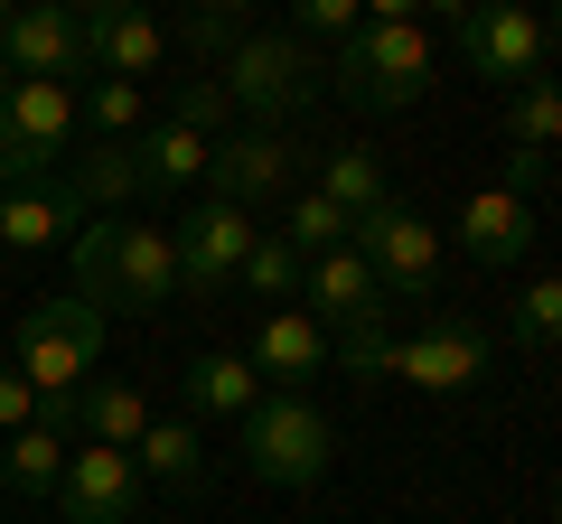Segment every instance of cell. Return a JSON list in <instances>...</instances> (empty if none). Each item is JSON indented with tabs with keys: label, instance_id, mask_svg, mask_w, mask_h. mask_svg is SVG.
<instances>
[{
	"label": "cell",
	"instance_id": "6da1fadb",
	"mask_svg": "<svg viewBox=\"0 0 562 524\" xmlns=\"http://www.w3.org/2000/svg\"><path fill=\"white\" fill-rule=\"evenodd\" d=\"M441 57H431V29H422V0H375L366 29L328 57V84H338L357 113H403V103L431 94Z\"/></svg>",
	"mask_w": 562,
	"mask_h": 524
},
{
	"label": "cell",
	"instance_id": "7a4b0ae2",
	"mask_svg": "<svg viewBox=\"0 0 562 524\" xmlns=\"http://www.w3.org/2000/svg\"><path fill=\"white\" fill-rule=\"evenodd\" d=\"M328 365H347L357 384H422V394H479L487 384V328L479 319H460V309H431V319L413 328V338H338V356Z\"/></svg>",
	"mask_w": 562,
	"mask_h": 524
},
{
	"label": "cell",
	"instance_id": "3957f363",
	"mask_svg": "<svg viewBox=\"0 0 562 524\" xmlns=\"http://www.w3.org/2000/svg\"><path fill=\"white\" fill-rule=\"evenodd\" d=\"M216 84H225V103H235V122H254V132H281L291 113H310V103H319L328 66L310 57L291 29H254V38H244L235 57L216 66Z\"/></svg>",
	"mask_w": 562,
	"mask_h": 524
},
{
	"label": "cell",
	"instance_id": "277c9868",
	"mask_svg": "<svg viewBox=\"0 0 562 524\" xmlns=\"http://www.w3.org/2000/svg\"><path fill=\"white\" fill-rule=\"evenodd\" d=\"M85 84H38V76H10L0 94V187H38L57 179V160H76L85 141Z\"/></svg>",
	"mask_w": 562,
	"mask_h": 524
},
{
	"label": "cell",
	"instance_id": "5b68a950",
	"mask_svg": "<svg viewBox=\"0 0 562 524\" xmlns=\"http://www.w3.org/2000/svg\"><path fill=\"white\" fill-rule=\"evenodd\" d=\"M103 338H113V319L66 291V300H38L20 319V356H10V365H20V384L38 394V403H57V394H85V384H94Z\"/></svg>",
	"mask_w": 562,
	"mask_h": 524
},
{
	"label": "cell",
	"instance_id": "8992f818",
	"mask_svg": "<svg viewBox=\"0 0 562 524\" xmlns=\"http://www.w3.org/2000/svg\"><path fill=\"white\" fill-rule=\"evenodd\" d=\"M235 431H244V468L262 487H319L328 459H338V431H328V412L310 394H262Z\"/></svg>",
	"mask_w": 562,
	"mask_h": 524
},
{
	"label": "cell",
	"instance_id": "52a82bcc",
	"mask_svg": "<svg viewBox=\"0 0 562 524\" xmlns=\"http://www.w3.org/2000/svg\"><path fill=\"white\" fill-rule=\"evenodd\" d=\"M347 243H357V262L384 282V300H431L441 291V225L422 216V206H403V197L366 206Z\"/></svg>",
	"mask_w": 562,
	"mask_h": 524
},
{
	"label": "cell",
	"instance_id": "ba28073f",
	"mask_svg": "<svg viewBox=\"0 0 562 524\" xmlns=\"http://www.w3.org/2000/svg\"><path fill=\"white\" fill-rule=\"evenodd\" d=\"M301 160L310 150L291 141V132H254V122H235L216 150H206V197L225 206H281V197H301Z\"/></svg>",
	"mask_w": 562,
	"mask_h": 524
},
{
	"label": "cell",
	"instance_id": "9c48e42d",
	"mask_svg": "<svg viewBox=\"0 0 562 524\" xmlns=\"http://www.w3.org/2000/svg\"><path fill=\"white\" fill-rule=\"evenodd\" d=\"M169 235H179V300H225L244 282V253L262 243V225L225 197H198Z\"/></svg>",
	"mask_w": 562,
	"mask_h": 524
},
{
	"label": "cell",
	"instance_id": "30bf717a",
	"mask_svg": "<svg viewBox=\"0 0 562 524\" xmlns=\"http://www.w3.org/2000/svg\"><path fill=\"white\" fill-rule=\"evenodd\" d=\"M450 38H460V66H469V76H479V84H506V94H516V84H535L543 57H553V47H543V20H535V10H516V0L469 10Z\"/></svg>",
	"mask_w": 562,
	"mask_h": 524
},
{
	"label": "cell",
	"instance_id": "8fae6325",
	"mask_svg": "<svg viewBox=\"0 0 562 524\" xmlns=\"http://www.w3.org/2000/svg\"><path fill=\"white\" fill-rule=\"evenodd\" d=\"M0 66H10V76H38V84H76V76H94V47H85V10H76V0H38V10H10V29H0Z\"/></svg>",
	"mask_w": 562,
	"mask_h": 524
},
{
	"label": "cell",
	"instance_id": "7c38bea8",
	"mask_svg": "<svg viewBox=\"0 0 562 524\" xmlns=\"http://www.w3.org/2000/svg\"><path fill=\"white\" fill-rule=\"evenodd\" d=\"M301 300H310V319H319L328 338H375V328H384V282L357 262V243H338V253H310Z\"/></svg>",
	"mask_w": 562,
	"mask_h": 524
},
{
	"label": "cell",
	"instance_id": "4fadbf2b",
	"mask_svg": "<svg viewBox=\"0 0 562 524\" xmlns=\"http://www.w3.org/2000/svg\"><path fill=\"white\" fill-rule=\"evenodd\" d=\"M85 47H94V76H113V84H150L169 66V29L140 0H94L85 10Z\"/></svg>",
	"mask_w": 562,
	"mask_h": 524
},
{
	"label": "cell",
	"instance_id": "5bb4252c",
	"mask_svg": "<svg viewBox=\"0 0 562 524\" xmlns=\"http://www.w3.org/2000/svg\"><path fill=\"white\" fill-rule=\"evenodd\" d=\"M328 356H338V338H328L310 309H262V328H254L262 394H310V375H328Z\"/></svg>",
	"mask_w": 562,
	"mask_h": 524
},
{
	"label": "cell",
	"instance_id": "9a60e30c",
	"mask_svg": "<svg viewBox=\"0 0 562 524\" xmlns=\"http://www.w3.org/2000/svg\"><path fill=\"white\" fill-rule=\"evenodd\" d=\"M132 505H140L132 449H85L76 441V459H66V478H57V515L66 524H132Z\"/></svg>",
	"mask_w": 562,
	"mask_h": 524
},
{
	"label": "cell",
	"instance_id": "2e32d148",
	"mask_svg": "<svg viewBox=\"0 0 562 524\" xmlns=\"http://www.w3.org/2000/svg\"><path fill=\"white\" fill-rule=\"evenodd\" d=\"M179 300V235L169 225H132L122 216V243H113V309L150 319V309Z\"/></svg>",
	"mask_w": 562,
	"mask_h": 524
},
{
	"label": "cell",
	"instance_id": "e0dca14e",
	"mask_svg": "<svg viewBox=\"0 0 562 524\" xmlns=\"http://www.w3.org/2000/svg\"><path fill=\"white\" fill-rule=\"evenodd\" d=\"M450 235L469 243V262H525L535 235H543V216H535V197H516V187H469L460 216H450Z\"/></svg>",
	"mask_w": 562,
	"mask_h": 524
},
{
	"label": "cell",
	"instance_id": "ac0fdd59",
	"mask_svg": "<svg viewBox=\"0 0 562 524\" xmlns=\"http://www.w3.org/2000/svg\"><path fill=\"white\" fill-rule=\"evenodd\" d=\"M85 225V197L66 179H38V187H0V253H57L66 235Z\"/></svg>",
	"mask_w": 562,
	"mask_h": 524
},
{
	"label": "cell",
	"instance_id": "d6986e66",
	"mask_svg": "<svg viewBox=\"0 0 562 524\" xmlns=\"http://www.w3.org/2000/svg\"><path fill=\"white\" fill-rule=\"evenodd\" d=\"M179 394H188V422H244V412L262 403V375H254V356H235V346H206V356H188Z\"/></svg>",
	"mask_w": 562,
	"mask_h": 524
},
{
	"label": "cell",
	"instance_id": "ffe728a7",
	"mask_svg": "<svg viewBox=\"0 0 562 524\" xmlns=\"http://www.w3.org/2000/svg\"><path fill=\"white\" fill-rule=\"evenodd\" d=\"M140 431H150V394H140L132 375H94L76 394V441L85 449H132Z\"/></svg>",
	"mask_w": 562,
	"mask_h": 524
},
{
	"label": "cell",
	"instance_id": "44dd1931",
	"mask_svg": "<svg viewBox=\"0 0 562 524\" xmlns=\"http://www.w3.org/2000/svg\"><path fill=\"white\" fill-rule=\"evenodd\" d=\"M206 150L198 132H179V122H150L132 141V169H140V197H188V187H206Z\"/></svg>",
	"mask_w": 562,
	"mask_h": 524
},
{
	"label": "cell",
	"instance_id": "7402d4cb",
	"mask_svg": "<svg viewBox=\"0 0 562 524\" xmlns=\"http://www.w3.org/2000/svg\"><path fill=\"white\" fill-rule=\"evenodd\" d=\"M132 468H140V487H198L206 478V431L188 422H169V412H150V431L132 441Z\"/></svg>",
	"mask_w": 562,
	"mask_h": 524
},
{
	"label": "cell",
	"instance_id": "603a6c76",
	"mask_svg": "<svg viewBox=\"0 0 562 524\" xmlns=\"http://www.w3.org/2000/svg\"><path fill=\"white\" fill-rule=\"evenodd\" d=\"M66 187L85 197V216H122V206L140 197L132 141H76V160H66Z\"/></svg>",
	"mask_w": 562,
	"mask_h": 524
},
{
	"label": "cell",
	"instance_id": "cb8c5ba5",
	"mask_svg": "<svg viewBox=\"0 0 562 524\" xmlns=\"http://www.w3.org/2000/svg\"><path fill=\"white\" fill-rule=\"evenodd\" d=\"M66 459H76V441H57L47 422H29V431L0 441V487H10V497H57Z\"/></svg>",
	"mask_w": 562,
	"mask_h": 524
},
{
	"label": "cell",
	"instance_id": "d4e9b609",
	"mask_svg": "<svg viewBox=\"0 0 562 524\" xmlns=\"http://www.w3.org/2000/svg\"><path fill=\"white\" fill-rule=\"evenodd\" d=\"M506 160H543V150H562V76H535L506 94Z\"/></svg>",
	"mask_w": 562,
	"mask_h": 524
},
{
	"label": "cell",
	"instance_id": "484cf974",
	"mask_svg": "<svg viewBox=\"0 0 562 524\" xmlns=\"http://www.w3.org/2000/svg\"><path fill=\"white\" fill-rule=\"evenodd\" d=\"M310 187H319V197L338 206L347 225H357L366 206L394 197V187H384V169H375V150H319V179H310Z\"/></svg>",
	"mask_w": 562,
	"mask_h": 524
},
{
	"label": "cell",
	"instance_id": "4316f807",
	"mask_svg": "<svg viewBox=\"0 0 562 524\" xmlns=\"http://www.w3.org/2000/svg\"><path fill=\"white\" fill-rule=\"evenodd\" d=\"M113 243H122V216H85L66 235V262H76V300H94L113 319Z\"/></svg>",
	"mask_w": 562,
	"mask_h": 524
},
{
	"label": "cell",
	"instance_id": "83f0119b",
	"mask_svg": "<svg viewBox=\"0 0 562 524\" xmlns=\"http://www.w3.org/2000/svg\"><path fill=\"white\" fill-rule=\"evenodd\" d=\"M76 103H85V141H140L150 132V94L140 84L94 76V94H76Z\"/></svg>",
	"mask_w": 562,
	"mask_h": 524
},
{
	"label": "cell",
	"instance_id": "f1b7e54d",
	"mask_svg": "<svg viewBox=\"0 0 562 524\" xmlns=\"http://www.w3.org/2000/svg\"><path fill=\"white\" fill-rule=\"evenodd\" d=\"M272 235L291 243V253H301V262H310V253H338V243L357 235V225H347L338 206L319 197V187H301V197H281V225H272Z\"/></svg>",
	"mask_w": 562,
	"mask_h": 524
},
{
	"label": "cell",
	"instance_id": "f546056e",
	"mask_svg": "<svg viewBox=\"0 0 562 524\" xmlns=\"http://www.w3.org/2000/svg\"><path fill=\"white\" fill-rule=\"evenodd\" d=\"M301 272H310V262L291 253L272 225H262V243L244 253V282H235V291H254V300H272V309H281V300H301Z\"/></svg>",
	"mask_w": 562,
	"mask_h": 524
},
{
	"label": "cell",
	"instance_id": "4dcf8cb0",
	"mask_svg": "<svg viewBox=\"0 0 562 524\" xmlns=\"http://www.w3.org/2000/svg\"><path fill=\"white\" fill-rule=\"evenodd\" d=\"M506 338L535 346V356L562 338V272H543V282H525V291H516V309H506Z\"/></svg>",
	"mask_w": 562,
	"mask_h": 524
},
{
	"label": "cell",
	"instance_id": "1f68e13d",
	"mask_svg": "<svg viewBox=\"0 0 562 524\" xmlns=\"http://www.w3.org/2000/svg\"><path fill=\"white\" fill-rule=\"evenodd\" d=\"M357 29H366V10H357V0H291V38H301L310 57H319V47L338 57V47L357 38Z\"/></svg>",
	"mask_w": 562,
	"mask_h": 524
},
{
	"label": "cell",
	"instance_id": "d6a6232c",
	"mask_svg": "<svg viewBox=\"0 0 562 524\" xmlns=\"http://www.w3.org/2000/svg\"><path fill=\"white\" fill-rule=\"evenodd\" d=\"M169 122H179V132H198V141H225V132H235V103H225L216 76H188L179 94H169Z\"/></svg>",
	"mask_w": 562,
	"mask_h": 524
},
{
	"label": "cell",
	"instance_id": "836d02e7",
	"mask_svg": "<svg viewBox=\"0 0 562 524\" xmlns=\"http://www.w3.org/2000/svg\"><path fill=\"white\" fill-rule=\"evenodd\" d=\"M179 38L198 47V57H216V66H225V57H235L244 38H254V20H244V10H198V20H188Z\"/></svg>",
	"mask_w": 562,
	"mask_h": 524
},
{
	"label": "cell",
	"instance_id": "e575fe53",
	"mask_svg": "<svg viewBox=\"0 0 562 524\" xmlns=\"http://www.w3.org/2000/svg\"><path fill=\"white\" fill-rule=\"evenodd\" d=\"M29 422H38V394L20 384V365H0V441H10V431H29Z\"/></svg>",
	"mask_w": 562,
	"mask_h": 524
},
{
	"label": "cell",
	"instance_id": "d590c367",
	"mask_svg": "<svg viewBox=\"0 0 562 524\" xmlns=\"http://www.w3.org/2000/svg\"><path fill=\"white\" fill-rule=\"evenodd\" d=\"M543 47H562V10H553V20H543Z\"/></svg>",
	"mask_w": 562,
	"mask_h": 524
},
{
	"label": "cell",
	"instance_id": "8d00e7d4",
	"mask_svg": "<svg viewBox=\"0 0 562 524\" xmlns=\"http://www.w3.org/2000/svg\"><path fill=\"white\" fill-rule=\"evenodd\" d=\"M0 94H10V66H0Z\"/></svg>",
	"mask_w": 562,
	"mask_h": 524
},
{
	"label": "cell",
	"instance_id": "74e56055",
	"mask_svg": "<svg viewBox=\"0 0 562 524\" xmlns=\"http://www.w3.org/2000/svg\"><path fill=\"white\" fill-rule=\"evenodd\" d=\"M553 524H562V497H553Z\"/></svg>",
	"mask_w": 562,
	"mask_h": 524
}]
</instances>
